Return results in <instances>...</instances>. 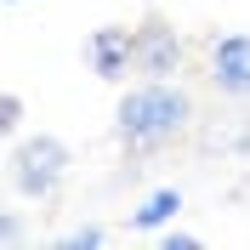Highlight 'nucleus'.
Here are the masks:
<instances>
[{"instance_id":"10","label":"nucleus","mask_w":250,"mask_h":250,"mask_svg":"<svg viewBox=\"0 0 250 250\" xmlns=\"http://www.w3.org/2000/svg\"><path fill=\"white\" fill-rule=\"evenodd\" d=\"M159 250H199V239L182 233V228H171V233H159Z\"/></svg>"},{"instance_id":"6","label":"nucleus","mask_w":250,"mask_h":250,"mask_svg":"<svg viewBox=\"0 0 250 250\" xmlns=\"http://www.w3.org/2000/svg\"><path fill=\"white\" fill-rule=\"evenodd\" d=\"M182 210V188H154L148 199L131 210V228H142V233H154V228H165V222Z\"/></svg>"},{"instance_id":"11","label":"nucleus","mask_w":250,"mask_h":250,"mask_svg":"<svg viewBox=\"0 0 250 250\" xmlns=\"http://www.w3.org/2000/svg\"><path fill=\"white\" fill-rule=\"evenodd\" d=\"M6 6H17V0H6Z\"/></svg>"},{"instance_id":"8","label":"nucleus","mask_w":250,"mask_h":250,"mask_svg":"<svg viewBox=\"0 0 250 250\" xmlns=\"http://www.w3.org/2000/svg\"><path fill=\"white\" fill-rule=\"evenodd\" d=\"M0 131H6V137H17V131H23V97H17V91L0 97Z\"/></svg>"},{"instance_id":"1","label":"nucleus","mask_w":250,"mask_h":250,"mask_svg":"<svg viewBox=\"0 0 250 250\" xmlns=\"http://www.w3.org/2000/svg\"><path fill=\"white\" fill-rule=\"evenodd\" d=\"M193 125V91L182 80H142L114 108V137L125 154H165Z\"/></svg>"},{"instance_id":"9","label":"nucleus","mask_w":250,"mask_h":250,"mask_svg":"<svg viewBox=\"0 0 250 250\" xmlns=\"http://www.w3.org/2000/svg\"><path fill=\"white\" fill-rule=\"evenodd\" d=\"M0 245L6 250L23 245V216H17V210H0Z\"/></svg>"},{"instance_id":"2","label":"nucleus","mask_w":250,"mask_h":250,"mask_svg":"<svg viewBox=\"0 0 250 250\" xmlns=\"http://www.w3.org/2000/svg\"><path fill=\"white\" fill-rule=\"evenodd\" d=\"M68 165H74V154H68V142L62 137H23L12 148V188L23 193V199H51L62 182H68Z\"/></svg>"},{"instance_id":"4","label":"nucleus","mask_w":250,"mask_h":250,"mask_svg":"<svg viewBox=\"0 0 250 250\" xmlns=\"http://www.w3.org/2000/svg\"><path fill=\"white\" fill-rule=\"evenodd\" d=\"M205 74L222 97L250 103V34H216L205 46Z\"/></svg>"},{"instance_id":"5","label":"nucleus","mask_w":250,"mask_h":250,"mask_svg":"<svg viewBox=\"0 0 250 250\" xmlns=\"http://www.w3.org/2000/svg\"><path fill=\"white\" fill-rule=\"evenodd\" d=\"M85 62H91L97 80L120 85V80L137 68V29H91V40H85Z\"/></svg>"},{"instance_id":"7","label":"nucleus","mask_w":250,"mask_h":250,"mask_svg":"<svg viewBox=\"0 0 250 250\" xmlns=\"http://www.w3.org/2000/svg\"><path fill=\"white\" fill-rule=\"evenodd\" d=\"M103 239H108V233H103L97 222H85V228H68V233L57 239V250H97Z\"/></svg>"},{"instance_id":"3","label":"nucleus","mask_w":250,"mask_h":250,"mask_svg":"<svg viewBox=\"0 0 250 250\" xmlns=\"http://www.w3.org/2000/svg\"><path fill=\"white\" fill-rule=\"evenodd\" d=\"M182 62H188V46L176 34V23H165V17L137 23V74L142 80H176Z\"/></svg>"}]
</instances>
